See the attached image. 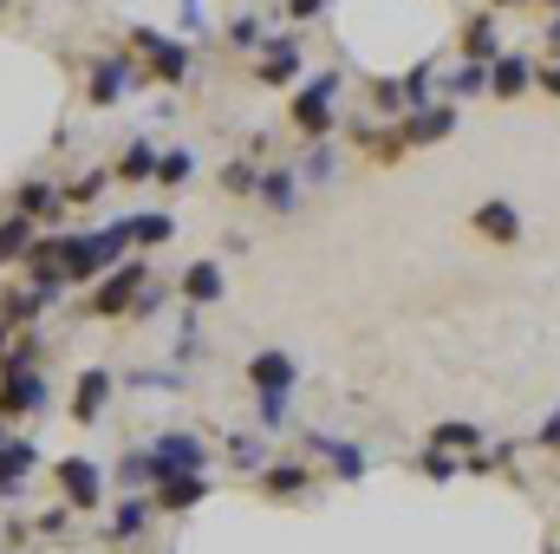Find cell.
Returning a JSON list of instances; mask_svg holds the SVG:
<instances>
[{
	"instance_id": "cell-1",
	"label": "cell",
	"mask_w": 560,
	"mask_h": 554,
	"mask_svg": "<svg viewBox=\"0 0 560 554\" xmlns=\"http://www.w3.org/2000/svg\"><path fill=\"white\" fill-rule=\"evenodd\" d=\"M339 99H346V79H339V72H313V79L293 92L287 118H293L306 138H332V112H339Z\"/></svg>"
},
{
	"instance_id": "cell-2",
	"label": "cell",
	"mask_w": 560,
	"mask_h": 554,
	"mask_svg": "<svg viewBox=\"0 0 560 554\" xmlns=\"http://www.w3.org/2000/svg\"><path fill=\"white\" fill-rule=\"evenodd\" d=\"M131 46L150 53V79H156V85H183V79H189V46H183V39H163L156 26H131Z\"/></svg>"
},
{
	"instance_id": "cell-3",
	"label": "cell",
	"mask_w": 560,
	"mask_h": 554,
	"mask_svg": "<svg viewBox=\"0 0 560 554\" xmlns=\"http://www.w3.org/2000/svg\"><path fill=\"white\" fill-rule=\"evenodd\" d=\"M150 463H156V476H196L209 457H202V437H189V430H170V437H156Z\"/></svg>"
},
{
	"instance_id": "cell-4",
	"label": "cell",
	"mask_w": 560,
	"mask_h": 554,
	"mask_svg": "<svg viewBox=\"0 0 560 554\" xmlns=\"http://www.w3.org/2000/svg\"><path fill=\"white\" fill-rule=\"evenodd\" d=\"M255 79H261V85H293V79H300V33H268V39H261Z\"/></svg>"
},
{
	"instance_id": "cell-5",
	"label": "cell",
	"mask_w": 560,
	"mask_h": 554,
	"mask_svg": "<svg viewBox=\"0 0 560 554\" xmlns=\"http://www.w3.org/2000/svg\"><path fill=\"white\" fill-rule=\"evenodd\" d=\"M143 262H125V268H105V280H98V293H92V313H125L131 300H138L143 287Z\"/></svg>"
},
{
	"instance_id": "cell-6",
	"label": "cell",
	"mask_w": 560,
	"mask_h": 554,
	"mask_svg": "<svg viewBox=\"0 0 560 554\" xmlns=\"http://www.w3.org/2000/svg\"><path fill=\"white\" fill-rule=\"evenodd\" d=\"M176 293L189 300V307H215L222 293H229V275H222V262H189L183 280H176Z\"/></svg>"
},
{
	"instance_id": "cell-7",
	"label": "cell",
	"mask_w": 560,
	"mask_h": 554,
	"mask_svg": "<svg viewBox=\"0 0 560 554\" xmlns=\"http://www.w3.org/2000/svg\"><path fill=\"white\" fill-rule=\"evenodd\" d=\"M143 85V72L131 59H105L98 72H92V105H118V99H131Z\"/></svg>"
},
{
	"instance_id": "cell-8",
	"label": "cell",
	"mask_w": 560,
	"mask_h": 554,
	"mask_svg": "<svg viewBox=\"0 0 560 554\" xmlns=\"http://www.w3.org/2000/svg\"><path fill=\"white\" fill-rule=\"evenodd\" d=\"M293 379H300V372H293V353H280V346H268V353L248 359V385H255V392H293Z\"/></svg>"
},
{
	"instance_id": "cell-9",
	"label": "cell",
	"mask_w": 560,
	"mask_h": 554,
	"mask_svg": "<svg viewBox=\"0 0 560 554\" xmlns=\"http://www.w3.org/2000/svg\"><path fill=\"white\" fill-rule=\"evenodd\" d=\"M528 85H535V59H522V53L489 59V92H495V99H522Z\"/></svg>"
},
{
	"instance_id": "cell-10",
	"label": "cell",
	"mask_w": 560,
	"mask_h": 554,
	"mask_svg": "<svg viewBox=\"0 0 560 554\" xmlns=\"http://www.w3.org/2000/svg\"><path fill=\"white\" fill-rule=\"evenodd\" d=\"M469 222H476V235H489L495 249H515V242H522V216H515L509 203H476Z\"/></svg>"
},
{
	"instance_id": "cell-11",
	"label": "cell",
	"mask_w": 560,
	"mask_h": 554,
	"mask_svg": "<svg viewBox=\"0 0 560 554\" xmlns=\"http://www.w3.org/2000/svg\"><path fill=\"white\" fill-rule=\"evenodd\" d=\"M46 405V385H39V372L26 366V372H7L0 379V417H13V412H39Z\"/></svg>"
},
{
	"instance_id": "cell-12",
	"label": "cell",
	"mask_w": 560,
	"mask_h": 554,
	"mask_svg": "<svg viewBox=\"0 0 560 554\" xmlns=\"http://www.w3.org/2000/svg\"><path fill=\"white\" fill-rule=\"evenodd\" d=\"M456 131V105H418L405 118V143H443Z\"/></svg>"
},
{
	"instance_id": "cell-13",
	"label": "cell",
	"mask_w": 560,
	"mask_h": 554,
	"mask_svg": "<svg viewBox=\"0 0 560 554\" xmlns=\"http://www.w3.org/2000/svg\"><path fill=\"white\" fill-rule=\"evenodd\" d=\"M13 209H20V216H33V222H46V216H59V209H66V189H59V183H46V176H33V183H20V189H13Z\"/></svg>"
},
{
	"instance_id": "cell-14",
	"label": "cell",
	"mask_w": 560,
	"mask_h": 554,
	"mask_svg": "<svg viewBox=\"0 0 560 554\" xmlns=\"http://www.w3.org/2000/svg\"><path fill=\"white\" fill-rule=\"evenodd\" d=\"M255 196H261L275 216H293V209H300V170H261Z\"/></svg>"
},
{
	"instance_id": "cell-15",
	"label": "cell",
	"mask_w": 560,
	"mask_h": 554,
	"mask_svg": "<svg viewBox=\"0 0 560 554\" xmlns=\"http://www.w3.org/2000/svg\"><path fill=\"white\" fill-rule=\"evenodd\" d=\"M463 59H502V26H495V13H476L469 26H463Z\"/></svg>"
},
{
	"instance_id": "cell-16",
	"label": "cell",
	"mask_w": 560,
	"mask_h": 554,
	"mask_svg": "<svg viewBox=\"0 0 560 554\" xmlns=\"http://www.w3.org/2000/svg\"><path fill=\"white\" fill-rule=\"evenodd\" d=\"M59 483H66L72 509H98V470H92L85 457H66V463H59Z\"/></svg>"
},
{
	"instance_id": "cell-17",
	"label": "cell",
	"mask_w": 560,
	"mask_h": 554,
	"mask_svg": "<svg viewBox=\"0 0 560 554\" xmlns=\"http://www.w3.org/2000/svg\"><path fill=\"white\" fill-rule=\"evenodd\" d=\"M33 229H39V222H33V216H20V209H13V216H7V222H0V262H26V255H33V249H39V242H33Z\"/></svg>"
},
{
	"instance_id": "cell-18",
	"label": "cell",
	"mask_w": 560,
	"mask_h": 554,
	"mask_svg": "<svg viewBox=\"0 0 560 554\" xmlns=\"http://www.w3.org/2000/svg\"><path fill=\"white\" fill-rule=\"evenodd\" d=\"M105 399H112V372H98V366H92V372L79 379V399H72V417H79V424H92V417L105 412Z\"/></svg>"
},
{
	"instance_id": "cell-19",
	"label": "cell",
	"mask_w": 560,
	"mask_h": 554,
	"mask_svg": "<svg viewBox=\"0 0 560 554\" xmlns=\"http://www.w3.org/2000/svg\"><path fill=\"white\" fill-rule=\"evenodd\" d=\"M125 229H131V249H156V242H170V235H176V216L143 209V216H125Z\"/></svg>"
},
{
	"instance_id": "cell-20",
	"label": "cell",
	"mask_w": 560,
	"mask_h": 554,
	"mask_svg": "<svg viewBox=\"0 0 560 554\" xmlns=\"http://www.w3.org/2000/svg\"><path fill=\"white\" fill-rule=\"evenodd\" d=\"M443 92H450V99H476V92H489V66H482V59H463V66L450 72Z\"/></svg>"
},
{
	"instance_id": "cell-21",
	"label": "cell",
	"mask_w": 560,
	"mask_h": 554,
	"mask_svg": "<svg viewBox=\"0 0 560 554\" xmlns=\"http://www.w3.org/2000/svg\"><path fill=\"white\" fill-rule=\"evenodd\" d=\"M156 503H163V509H196V503H202V476H163Z\"/></svg>"
},
{
	"instance_id": "cell-22",
	"label": "cell",
	"mask_w": 560,
	"mask_h": 554,
	"mask_svg": "<svg viewBox=\"0 0 560 554\" xmlns=\"http://www.w3.org/2000/svg\"><path fill=\"white\" fill-rule=\"evenodd\" d=\"M332 170H339L332 143H326V138H313V150H306V163H300V183H332Z\"/></svg>"
},
{
	"instance_id": "cell-23",
	"label": "cell",
	"mask_w": 560,
	"mask_h": 554,
	"mask_svg": "<svg viewBox=\"0 0 560 554\" xmlns=\"http://www.w3.org/2000/svg\"><path fill=\"white\" fill-rule=\"evenodd\" d=\"M189 170H196V157H189V150H183V143H176V150H163V157H156V183H170V189H176V183H189Z\"/></svg>"
},
{
	"instance_id": "cell-24",
	"label": "cell",
	"mask_w": 560,
	"mask_h": 554,
	"mask_svg": "<svg viewBox=\"0 0 560 554\" xmlns=\"http://www.w3.org/2000/svg\"><path fill=\"white\" fill-rule=\"evenodd\" d=\"M118 176H131V183H143V176H156V150H150V143H131V150H125V163H118Z\"/></svg>"
},
{
	"instance_id": "cell-25",
	"label": "cell",
	"mask_w": 560,
	"mask_h": 554,
	"mask_svg": "<svg viewBox=\"0 0 560 554\" xmlns=\"http://www.w3.org/2000/svg\"><path fill=\"white\" fill-rule=\"evenodd\" d=\"M222 39H229V46H261L268 33H261V20H255V13H235V20L222 26Z\"/></svg>"
},
{
	"instance_id": "cell-26",
	"label": "cell",
	"mask_w": 560,
	"mask_h": 554,
	"mask_svg": "<svg viewBox=\"0 0 560 554\" xmlns=\"http://www.w3.org/2000/svg\"><path fill=\"white\" fill-rule=\"evenodd\" d=\"M255 183H261L255 163H222V189H229V196H255Z\"/></svg>"
},
{
	"instance_id": "cell-27",
	"label": "cell",
	"mask_w": 560,
	"mask_h": 554,
	"mask_svg": "<svg viewBox=\"0 0 560 554\" xmlns=\"http://www.w3.org/2000/svg\"><path fill=\"white\" fill-rule=\"evenodd\" d=\"M319 450L332 457V470H339V476H365V457H359V443H326V437H319Z\"/></svg>"
},
{
	"instance_id": "cell-28",
	"label": "cell",
	"mask_w": 560,
	"mask_h": 554,
	"mask_svg": "<svg viewBox=\"0 0 560 554\" xmlns=\"http://www.w3.org/2000/svg\"><path fill=\"white\" fill-rule=\"evenodd\" d=\"M268 489H275V496H300V489H306V470H300V463H275V470H268Z\"/></svg>"
},
{
	"instance_id": "cell-29",
	"label": "cell",
	"mask_w": 560,
	"mask_h": 554,
	"mask_svg": "<svg viewBox=\"0 0 560 554\" xmlns=\"http://www.w3.org/2000/svg\"><path fill=\"white\" fill-rule=\"evenodd\" d=\"M105 183H112V176H105V170H92V176L66 183V203H98V196H105Z\"/></svg>"
},
{
	"instance_id": "cell-30",
	"label": "cell",
	"mask_w": 560,
	"mask_h": 554,
	"mask_svg": "<svg viewBox=\"0 0 560 554\" xmlns=\"http://www.w3.org/2000/svg\"><path fill=\"white\" fill-rule=\"evenodd\" d=\"M430 443H436V450H443V443H482V430H476V424H436Z\"/></svg>"
},
{
	"instance_id": "cell-31",
	"label": "cell",
	"mask_w": 560,
	"mask_h": 554,
	"mask_svg": "<svg viewBox=\"0 0 560 554\" xmlns=\"http://www.w3.org/2000/svg\"><path fill=\"white\" fill-rule=\"evenodd\" d=\"M372 105H378V112H405V79H398V85H392V79L372 85Z\"/></svg>"
},
{
	"instance_id": "cell-32",
	"label": "cell",
	"mask_w": 560,
	"mask_h": 554,
	"mask_svg": "<svg viewBox=\"0 0 560 554\" xmlns=\"http://www.w3.org/2000/svg\"><path fill=\"white\" fill-rule=\"evenodd\" d=\"M229 450H235V463H242V470H255V463H261V437H229Z\"/></svg>"
},
{
	"instance_id": "cell-33",
	"label": "cell",
	"mask_w": 560,
	"mask_h": 554,
	"mask_svg": "<svg viewBox=\"0 0 560 554\" xmlns=\"http://www.w3.org/2000/svg\"><path fill=\"white\" fill-rule=\"evenodd\" d=\"M112 529H118V535H138L143 529V503H125V509L112 516Z\"/></svg>"
},
{
	"instance_id": "cell-34",
	"label": "cell",
	"mask_w": 560,
	"mask_h": 554,
	"mask_svg": "<svg viewBox=\"0 0 560 554\" xmlns=\"http://www.w3.org/2000/svg\"><path fill=\"white\" fill-rule=\"evenodd\" d=\"M535 85H541L548 99H560V66H535Z\"/></svg>"
},
{
	"instance_id": "cell-35",
	"label": "cell",
	"mask_w": 560,
	"mask_h": 554,
	"mask_svg": "<svg viewBox=\"0 0 560 554\" xmlns=\"http://www.w3.org/2000/svg\"><path fill=\"white\" fill-rule=\"evenodd\" d=\"M541 443H548V450H560V417H548V424H541Z\"/></svg>"
},
{
	"instance_id": "cell-36",
	"label": "cell",
	"mask_w": 560,
	"mask_h": 554,
	"mask_svg": "<svg viewBox=\"0 0 560 554\" xmlns=\"http://www.w3.org/2000/svg\"><path fill=\"white\" fill-rule=\"evenodd\" d=\"M548 46H560V20H555V26H548Z\"/></svg>"
},
{
	"instance_id": "cell-37",
	"label": "cell",
	"mask_w": 560,
	"mask_h": 554,
	"mask_svg": "<svg viewBox=\"0 0 560 554\" xmlns=\"http://www.w3.org/2000/svg\"><path fill=\"white\" fill-rule=\"evenodd\" d=\"M495 7H522V0H495Z\"/></svg>"
},
{
	"instance_id": "cell-38",
	"label": "cell",
	"mask_w": 560,
	"mask_h": 554,
	"mask_svg": "<svg viewBox=\"0 0 560 554\" xmlns=\"http://www.w3.org/2000/svg\"><path fill=\"white\" fill-rule=\"evenodd\" d=\"M548 7H560V0H548Z\"/></svg>"
}]
</instances>
